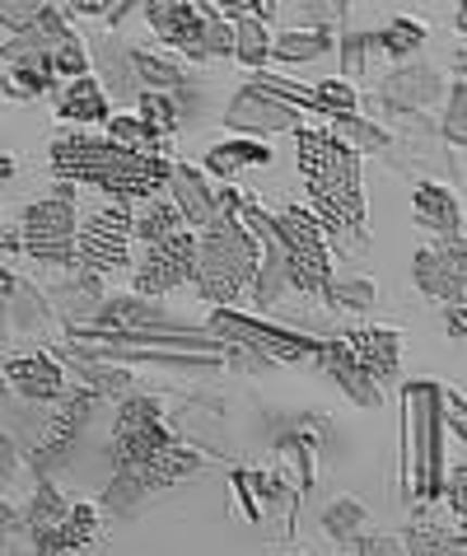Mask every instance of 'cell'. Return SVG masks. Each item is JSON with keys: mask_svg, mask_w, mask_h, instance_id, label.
<instances>
[{"mask_svg": "<svg viewBox=\"0 0 467 556\" xmlns=\"http://www.w3.org/2000/svg\"><path fill=\"white\" fill-rule=\"evenodd\" d=\"M56 113L66 122H108V94L93 75H80L56 94Z\"/></svg>", "mask_w": 467, "mask_h": 556, "instance_id": "603a6c76", "label": "cell"}, {"mask_svg": "<svg viewBox=\"0 0 467 556\" xmlns=\"http://www.w3.org/2000/svg\"><path fill=\"white\" fill-rule=\"evenodd\" d=\"M168 192H174V206L187 225H197L201 235L215 225V215H220V197L211 192V182L197 174L192 164H174V174H168Z\"/></svg>", "mask_w": 467, "mask_h": 556, "instance_id": "ac0fdd59", "label": "cell"}, {"mask_svg": "<svg viewBox=\"0 0 467 556\" xmlns=\"http://www.w3.org/2000/svg\"><path fill=\"white\" fill-rule=\"evenodd\" d=\"M52 85H56V75H52V61H47V52H34V56L14 61V75H10L14 94H47Z\"/></svg>", "mask_w": 467, "mask_h": 556, "instance_id": "d6a6232c", "label": "cell"}, {"mask_svg": "<svg viewBox=\"0 0 467 556\" xmlns=\"http://www.w3.org/2000/svg\"><path fill=\"white\" fill-rule=\"evenodd\" d=\"M47 61H52L56 80H80V75H89V56H85V48H80V38H75V34L61 38L56 48L47 52Z\"/></svg>", "mask_w": 467, "mask_h": 556, "instance_id": "d590c367", "label": "cell"}, {"mask_svg": "<svg viewBox=\"0 0 467 556\" xmlns=\"http://www.w3.org/2000/svg\"><path fill=\"white\" fill-rule=\"evenodd\" d=\"M332 52V34L327 28H286V34H276L272 42V56L276 61H314V56H327Z\"/></svg>", "mask_w": 467, "mask_h": 556, "instance_id": "484cf974", "label": "cell"}, {"mask_svg": "<svg viewBox=\"0 0 467 556\" xmlns=\"http://www.w3.org/2000/svg\"><path fill=\"white\" fill-rule=\"evenodd\" d=\"M341 346L355 355V365L374 379V389H388L397 379V361H402V337L393 328H361V332H346Z\"/></svg>", "mask_w": 467, "mask_h": 556, "instance_id": "5bb4252c", "label": "cell"}, {"mask_svg": "<svg viewBox=\"0 0 467 556\" xmlns=\"http://www.w3.org/2000/svg\"><path fill=\"white\" fill-rule=\"evenodd\" d=\"M52 168L56 182H89V188L113 197L117 206L146 202V197L168 188V174H174V164L160 160V154L117 146L108 136H56Z\"/></svg>", "mask_w": 467, "mask_h": 556, "instance_id": "6da1fadb", "label": "cell"}, {"mask_svg": "<svg viewBox=\"0 0 467 556\" xmlns=\"http://www.w3.org/2000/svg\"><path fill=\"white\" fill-rule=\"evenodd\" d=\"M374 42H379V48L393 61H402V56H412L420 42H426V28H420L416 20H393L383 34H374Z\"/></svg>", "mask_w": 467, "mask_h": 556, "instance_id": "e575fe53", "label": "cell"}, {"mask_svg": "<svg viewBox=\"0 0 467 556\" xmlns=\"http://www.w3.org/2000/svg\"><path fill=\"white\" fill-rule=\"evenodd\" d=\"M337 141L346 146V150H355V154H379L383 146H388V131L383 127H374V122H365V117H355V113H346V117H337Z\"/></svg>", "mask_w": 467, "mask_h": 556, "instance_id": "1f68e13d", "label": "cell"}, {"mask_svg": "<svg viewBox=\"0 0 467 556\" xmlns=\"http://www.w3.org/2000/svg\"><path fill=\"white\" fill-rule=\"evenodd\" d=\"M300 141V174L314 197L327 235L346 243H369L365 225V182H361V154L346 150L332 131H294Z\"/></svg>", "mask_w": 467, "mask_h": 556, "instance_id": "3957f363", "label": "cell"}, {"mask_svg": "<svg viewBox=\"0 0 467 556\" xmlns=\"http://www.w3.org/2000/svg\"><path fill=\"white\" fill-rule=\"evenodd\" d=\"M14 529H20V515H14V509L0 501V533H14Z\"/></svg>", "mask_w": 467, "mask_h": 556, "instance_id": "7dc6e473", "label": "cell"}, {"mask_svg": "<svg viewBox=\"0 0 467 556\" xmlns=\"http://www.w3.org/2000/svg\"><path fill=\"white\" fill-rule=\"evenodd\" d=\"M239 197H220V215L206 235L197 239V257H192V286L206 295L211 304H229L239 300L257 276V257L262 243L243 220H234Z\"/></svg>", "mask_w": 467, "mask_h": 556, "instance_id": "277c9868", "label": "cell"}, {"mask_svg": "<svg viewBox=\"0 0 467 556\" xmlns=\"http://www.w3.org/2000/svg\"><path fill=\"white\" fill-rule=\"evenodd\" d=\"M127 249H131V211L117 202L93 211L89 220H80V229H75V262L93 276L127 267Z\"/></svg>", "mask_w": 467, "mask_h": 556, "instance_id": "ba28073f", "label": "cell"}, {"mask_svg": "<svg viewBox=\"0 0 467 556\" xmlns=\"http://www.w3.org/2000/svg\"><path fill=\"white\" fill-rule=\"evenodd\" d=\"M108 458H113V472H131L146 491H164L201 468V458L192 450H182L178 435L164 426V407L146 393L122 397L113 440H108Z\"/></svg>", "mask_w": 467, "mask_h": 556, "instance_id": "7a4b0ae2", "label": "cell"}, {"mask_svg": "<svg viewBox=\"0 0 467 556\" xmlns=\"http://www.w3.org/2000/svg\"><path fill=\"white\" fill-rule=\"evenodd\" d=\"M131 75L140 85H150L154 94H164V89H182L187 85V75L178 71V61H168V56H154V52H131Z\"/></svg>", "mask_w": 467, "mask_h": 556, "instance_id": "83f0119b", "label": "cell"}, {"mask_svg": "<svg viewBox=\"0 0 467 556\" xmlns=\"http://www.w3.org/2000/svg\"><path fill=\"white\" fill-rule=\"evenodd\" d=\"M206 56H234V24H225L215 5H206Z\"/></svg>", "mask_w": 467, "mask_h": 556, "instance_id": "60d3db41", "label": "cell"}, {"mask_svg": "<svg viewBox=\"0 0 467 556\" xmlns=\"http://www.w3.org/2000/svg\"><path fill=\"white\" fill-rule=\"evenodd\" d=\"M449 496H454V515L463 519V472H454V486H449Z\"/></svg>", "mask_w": 467, "mask_h": 556, "instance_id": "c3c4849f", "label": "cell"}, {"mask_svg": "<svg viewBox=\"0 0 467 556\" xmlns=\"http://www.w3.org/2000/svg\"><path fill=\"white\" fill-rule=\"evenodd\" d=\"M0 407H10V383L0 379Z\"/></svg>", "mask_w": 467, "mask_h": 556, "instance_id": "f907efd6", "label": "cell"}, {"mask_svg": "<svg viewBox=\"0 0 467 556\" xmlns=\"http://www.w3.org/2000/svg\"><path fill=\"white\" fill-rule=\"evenodd\" d=\"M5 383L28 403H56L66 393V369H61L47 351H34V355H14L5 365Z\"/></svg>", "mask_w": 467, "mask_h": 556, "instance_id": "2e32d148", "label": "cell"}, {"mask_svg": "<svg viewBox=\"0 0 467 556\" xmlns=\"http://www.w3.org/2000/svg\"><path fill=\"white\" fill-rule=\"evenodd\" d=\"M304 556H314V552H304Z\"/></svg>", "mask_w": 467, "mask_h": 556, "instance_id": "f5cc1de1", "label": "cell"}, {"mask_svg": "<svg viewBox=\"0 0 467 556\" xmlns=\"http://www.w3.org/2000/svg\"><path fill=\"white\" fill-rule=\"evenodd\" d=\"M71 369H80V379H85L89 393H103V397H127L131 393V375H127V369H113L103 361H71Z\"/></svg>", "mask_w": 467, "mask_h": 556, "instance_id": "4dcf8cb0", "label": "cell"}, {"mask_svg": "<svg viewBox=\"0 0 467 556\" xmlns=\"http://www.w3.org/2000/svg\"><path fill=\"white\" fill-rule=\"evenodd\" d=\"M225 127L234 131H253V136H276V131H300V108L272 99L267 89L248 85L229 99L225 108Z\"/></svg>", "mask_w": 467, "mask_h": 556, "instance_id": "8fae6325", "label": "cell"}, {"mask_svg": "<svg viewBox=\"0 0 467 556\" xmlns=\"http://www.w3.org/2000/svg\"><path fill=\"white\" fill-rule=\"evenodd\" d=\"M444 141L454 146V150L467 141V89H463V75L454 80V89H449V108H444Z\"/></svg>", "mask_w": 467, "mask_h": 556, "instance_id": "f35d334b", "label": "cell"}, {"mask_svg": "<svg viewBox=\"0 0 467 556\" xmlns=\"http://www.w3.org/2000/svg\"><path fill=\"white\" fill-rule=\"evenodd\" d=\"M355 547H361V556H402L393 538H355Z\"/></svg>", "mask_w": 467, "mask_h": 556, "instance_id": "f6af8a7d", "label": "cell"}, {"mask_svg": "<svg viewBox=\"0 0 467 556\" xmlns=\"http://www.w3.org/2000/svg\"><path fill=\"white\" fill-rule=\"evenodd\" d=\"M192 257H197V239L178 229L160 243H146V257H140V271H136V295L150 300V295H164L182 281H192Z\"/></svg>", "mask_w": 467, "mask_h": 556, "instance_id": "30bf717a", "label": "cell"}, {"mask_svg": "<svg viewBox=\"0 0 467 556\" xmlns=\"http://www.w3.org/2000/svg\"><path fill=\"white\" fill-rule=\"evenodd\" d=\"M416 286L440 304H463V286H467V257H463V239H449L444 249H420L416 253Z\"/></svg>", "mask_w": 467, "mask_h": 556, "instance_id": "4fadbf2b", "label": "cell"}, {"mask_svg": "<svg viewBox=\"0 0 467 556\" xmlns=\"http://www.w3.org/2000/svg\"><path fill=\"white\" fill-rule=\"evenodd\" d=\"M93 538H99V509L93 505H75L71 515H66V552H85Z\"/></svg>", "mask_w": 467, "mask_h": 556, "instance_id": "74e56055", "label": "cell"}, {"mask_svg": "<svg viewBox=\"0 0 467 556\" xmlns=\"http://www.w3.org/2000/svg\"><path fill=\"white\" fill-rule=\"evenodd\" d=\"M318 365L341 383V389H346V397H351L355 407H365V412H369V407H379V403H383V393L374 389V379L365 375L361 365H355V355L341 346V342H323V346H318Z\"/></svg>", "mask_w": 467, "mask_h": 556, "instance_id": "d6986e66", "label": "cell"}, {"mask_svg": "<svg viewBox=\"0 0 467 556\" xmlns=\"http://www.w3.org/2000/svg\"><path fill=\"white\" fill-rule=\"evenodd\" d=\"M267 160H272V150L257 146V141H225L206 154V168L215 178H234L243 164H267Z\"/></svg>", "mask_w": 467, "mask_h": 556, "instance_id": "4316f807", "label": "cell"}, {"mask_svg": "<svg viewBox=\"0 0 467 556\" xmlns=\"http://www.w3.org/2000/svg\"><path fill=\"white\" fill-rule=\"evenodd\" d=\"M140 501H146V486H140L131 472H113V482L103 486V509H108V515H117V519L136 515Z\"/></svg>", "mask_w": 467, "mask_h": 556, "instance_id": "836d02e7", "label": "cell"}, {"mask_svg": "<svg viewBox=\"0 0 467 556\" xmlns=\"http://www.w3.org/2000/svg\"><path fill=\"white\" fill-rule=\"evenodd\" d=\"M75 197H47L24 211V229L20 243L28 249V257L47 262V267H71L75 262Z\"/></svg>", "mask_w": 467, "mask_h": 556, "instance_id": "52a82bcc", "label": "cell"}, {"mask_svg": "<svg viewBox=\"0 0 467 556\" xmlns=\"http://www.w3.org/2000/svg\"><path fill=\"white\" fill-rule=\"evenodd\" d=\"M150 28L160 34L164 48H178L192 61H211L206 56V5L178 0V5H146Z\"/></svg>", "mask_w": 467, "mask_h": 556, "instance_id": "7c38bea8", "label": "cell"}, {"mask_svg": "<svg viewBox=\"0 0 467 556\" xmlns=\"http://www.w3.org/2000/svg\"><path fill=\"white\" fill-rule=\"evenodd\" d=\"M93 61H99V75H103V94H117V99H136L140 94V80L131 75V52L122 48L117 38H103L99 52H93Z\"/></svg>", "mask_w": 467, "mask_h": 556, "instance_id": "7402d4cb", "label": "cell"}, {"mask_svg": "<svg viewBox=\"0 0 467 556\" xmlns=\"http://www.w3.org/2000/svg\"><path fill=\"white\" fill-rule=\"evenodd\" d=\"M323 300L337 304V308H369L374 304V281H327Z\"/></svg>", "mask_w": 467, "mask_h": 556, "instance_id": "ab89813d", "label": "cell"}, {"mask_svg": "<svg viewBox=\"0 0 467 556\" xmlns=\"http://www.w3.org/2000/svg\"><path fill=\"white\" fill-rule=\"evenodd\" d=\"M463 328H467L463 304H449V337H463Z\"/></svg>", "mask_w": 467, "mask_h": 556, "instance_id": "bcb514c9", "label": "cell"}, {"mask_svg": "<svg viewBox=\"0 0 467 556\" xmlns=\"http://www.w3.org/2000/svg\"><path fill=\"white\" fill-rule=\"evenodd\" d=\"M361 523H365V505L361 501H337V505H327V515H323V529L332 533V538H361Z\"/></svg>", "mask_w": 467, "mask_h": 556, "instance_id": "8d00e7d4", "label": "cell"}, {"mask_svg": "<svg viewBox=\"0 0 467 556\" xmlns=\"http://www.w3.org/2000/svg\"><path fill=\"white\" fill-rule=\"evenodd\" d=\"M66 501L56 496V486L52 482H38V491H34V505H28V543H34V552L38 556H71L66 552Z\"/></svg>", "mask_w": 467, "mask_h": 556, "instance_id": "9a60e30c", "label": "cell"}, {"mask_svg": "<svg viewBox=\"0 0 467 556\" xmlns=\"http://www.w3.org/2000/svg\"><path fill=\"white\" fill-rule=\"evenodd\" d=\"M211 332H225L229 342H243L253 346V355L262 351V361H318V346L323 342H308L304 332H280V328H267L257 318H243V314H211Z\"/></svg>", "mask_w": 467, "mask_h": 556, "instance_id": "9c48e42d", "label": "cell"}, {"mask_svg": "<svg viewBox=\"0 0 467 556\" xmlns=\"http://www.w3.org/2000/svg\"><path fill=\"white\" fill-rule=\"evenodd\" d=\"M93 407H99V393H89V389H66V393L56 397L52 421L42 426L38 444L28 450V463H34L38 482H47V477H52V468H61V463L71 458V450H75V444H80V435H85Z\"/></svg>", "mask_w": 467, "mask_h": 556, "instance_id": "8992f818", "label": "cell"}, {"mask_svg": "<svg viewBox=\"0 0 467 556\" xmlns=\"http://www.w3.org/2000/svg\"><path fill=\"white\" fill-rule=\"evenodd\" d=\"M140 131H146V150H160L168 136L178 131V103L168 94H140Z\"/></svg>", "mask_w": 467, "mask_h": 556, "instance_id": "d4e9b609", "label": "cell"}, {"mask_svg": "<svg viewBox=\"0 0 467 556\" xmlns=\"http://www.w3.org/2000/svg\"><path fill=\"white\" fill-rule=\"evenodd\" d=\"M412 206H416V220L426 229H434V235H444V239H463V211L440 182H420Z\"/></svg>", "mask_w": 467, "mask_h": 556, "instance_id": "44dd1931", "label": "cell"}, {"mask_svg": "<svg viewBox=\"0 0 467 556\" xmlns=\"http://www.w3.org/2000/svg\"><path fill=\"white\" fill-rule=\"evenodd\" d=\"M28 304H34V318H42V304L38 300H28ZM20 323H28V308L24 304H20Z\"/></svg>", "mask_w": 467, "mask_h": 556, "instance_id": "681fc988", "label": "cell"}, {"mask_svg": "<svg viewBox=\"0 0 467 556\" xmlns=\"http://www.w3.org/2000/svg\"><path fill=\"white\" fill-rule=\"evenodd\" d=\"M440 89H444V75L434 66H402L383 80V103L393 108V113L412 117V113H420V108H430L434 99H440Z\"/></svg>", "mask_w": 467, "mask_h": 556, "instance_id": "e0dca14e", "label": "cell"}, {"mask_svg": "<svg viewBox=\"0 0 467 556\" xmlns=\"http://www.w3.org/2000/svg\"><path fill=\"white\" fill-rule=\"evenodd\" d=\"M407 556H463V529H444V523H426V515H416L407 529Z\"/></svg>", "mask_w": 467, "mask_h": 556, "instance_id": "cb8c5ba5", "label": "cell"}, {"mask_svg": "<svg viewBox=\"0 0 467 556\" xmlns=\"http://www.w3.org/2000/svg\"><path fill=\"white\" fill-rule=\"evenodd\" d=\"M14 468H20V444H14L5 430H0V486L14 477Z\"/></svg>", "mask_w": 467, "mask_h": 556, "instance_id": "ee69618b", "label": "cell"}, {"mask_svg": "<svg viewBox=\"0 0 467 556\" xmlns=\"http://www.w3.org/2000/svg\"><path fill=\"white\" fill-rule=\"evenodd\" d=\"M374 48H379V42H374V34H351V38H346V48H341V66H346L351 75H355V71H365V61H369Z\"/></svg>", "mask_w": 467, "mask_h": 556, "instance_id": "b9f144b4", "label": "cell"}, {"mask_svg": "<svg viewBox=\"0 0 467 556\" xmlns=\"http://www.w3.org/2000/svg\"><path fill=\"white\" fill-rule=\"evenodd\" d=\"M0 229H5V225H0Z\"/></svg>", "mask_w": 467, "mask_h": 556, "instance_id": "db71d44e", "label": "cell"}, {"mask_svg": "<svg viewBox=\"0 0 467 556\" xmlns=\"http://www.w3.org/2000/svg\"><path fill=\"white\" fill-rule=\"evenodd\" d=\"M10 174H14V164H10V160H0V182H5Z\"/></svg>", "mask_w": 467, "mask_h": 556, "instance_id": "816d5d0a", "label": "cell"}, {"mask_svg": "<svg viewBox=\"0 0 467 556\" xmlns=\"http://www.w3.org/2000/svg\"><path fill=\"white\" fill-rule=\"evenodd\" d=\"M66 34H71V28H66V20H61V10L42 5L38 20L28 24V28H20V34H14L5 48H0V61H24V56H34V52H52Z\"/></svg>", "mask_w": 467, "mask_h": 556, "instance_id": "ffe728a7", "label": "cell"}, {"mask_svg": "<svg viewBox=\"0 0 467 556\" xmlns=\"http://www.w3.org/2000/svg\"><path fill=\"white\" fill-rule=\"evenodd\" d=\"M272 235L280 243V257H286V271H290V286L300 290V295H323L327 281H332V271H327V243H323V229L308 211H276L267 215Z\"/></svg>", "mask_w": 467, "mask_h": 556, "instance_id": "5b68a950", "label": "cell"}, {"mask_svg": "<svg viewBox=\"0 0 467 556\" xmlns=\"http://www.w3.org/2000/svg\"><path fill=\"white\" fill-rule=\"evenodd\" d=\"M182 229V215L174 202H150L140 215H131V235H140V243H160L168 235Z\"/></svg>", "mask_w": 467, "mask_h": 556, "instance_id": "f546056e", "label": "cell"}, {"mask_svg": "<svg viewBox=\"0 0 467 556\" xmlns=\"http://www.w3.org/2000/svg\"><path fill=\"white\" fill-rule=\"evenodd\" d=\"M38 10L42 5H28V0H20V5H5V0H0V24H5L10 34H20V28H28L38 20Z\"/></svg>", "mask_w": 467, "mask_h": 556, "instance_id": "7bdbcfd3", "label": "cell"}, {"mask_svg": "<svg viewBox=\"0 0 467 556\" xmlns=\"http://www.w3.org/2000/svg\"><path fill=\"white\" fill-rule=\"evenodd\" d=\"M234 56H239L248 71L267 66V61H272V34H267V24H257V20H239V24H234Z\"/></svg>", "mask_w": 467, "mask_h": 556, "instance_id": "f1b7e54d", "label": "cell"}]
</instances>
